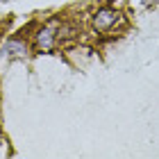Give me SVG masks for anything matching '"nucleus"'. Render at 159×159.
<instances>
[{
	"instance_id": "nucleus-3",
	"label": "nucleus",
	"mask_w": 159,
	"mask_h": 159,
	"mask_svg": "<svg viewBox=\"0 0 159 159\" xmlns=\"http://www.w3.org/2000/svg\"><path fill=\"white\" fill-rule=\"evenodd\" d=\"M27 52H30V48L20 39H9L2 46V57H9V59L11 57H27Z\"/></svg>"
},
{
	"instance_id": "nucleus-1",
	"label": "nucleus",
	"mask_w": 159,
	"mask_h": 159,
	"mask_svg": "<svg viewBox=\"0 0 159 159\" xmlns=\"http://www.w3.org/2000/svg\"><path fill=\"white\" fill-rule=\"evenodd\" d=\"M120 14L116 9H111V7H105V9H98L93 14V27H96L98 32H111L114 27L120 23Z\"/></svg>"
},
{
	"instance_id": "nucleus-2",
	"label": "nucleus",
	"mask_w": 159,
	"mask_h": 159,
	"mask_svg": "<svg viewBox=\"0 0 159 159\" xmlns=\"http://www.w3.org/2000/svg\"><path fill=\"white\" fill-rule=\"evenodd\" d=\"M55 41H57V27L55 25H46L41 27V30L37 32V37H34V46H37V50H52L55 48Z\"/></svg>"
},
{
	"instance_id": "nucleus-4",
	"label": "nucleus",
	"mask_w": 159,
	"mask_h": 159,
	"mask_svg": "<svg viewBox=\"0 0 159 159\" xmlns=\"http://www.w3.org/2000/svg\"><path fill=\"white\" fill-rule=\"evenodd\" d=\"M155 2H159V0H143L141 5H143V7H148V5H155Z\"/></svg>"
}]
</instances>
